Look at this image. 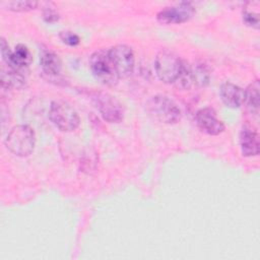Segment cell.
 <instances>
[{
  "label": "cell",
  "instance_id": "cell-1",
  "mask_svg": "<svg viewBox=\"0 0 260 260\" xmlns=\"http://www.w3.org/2000/svg\"><path fill=\"white\" fill-rule=\"evenodd\" d=\"M6 148L16 156H28L35 149L36 134L29 125H17L8 133L5 141Z\"/></svg>",
  "mask_w": 260,
  "mask_h": 260
},
{
  "label": "cell",
  "instance_id": "cell-2",
  "mask_svg": "<svg viewBox=\"0 0 260 260\" xmlns=\"http://www.w3.org/2000/svg\"><path fill=\"white\" fill-rule=\"evenodd\" d=\"M147 114L154 120L165 124H175L181 119V110L168 96L157 94L145 104Z\"/></svg>",
  "mask_w": 260,
  "mask_h": 260
},
{
  "label": "cell",
  "instance_id": "cell-3",
  "mask_svg": "<svg viewBox=\"0 0 260 260\" xmlns=\"http://www.w3.org/2000/svg\"><path fill=\"white\" fill-rule=\"evenodd\" d=\"M89 67L94 78L102 84L115 85L119 76L110 58L109 50L100 49L93 52L89 58Z\"/></svg>",
  "mask_w": 260,
  "mask_h": 260
},
{
  "label": "cell",
  "instance_id": "cell-4",
  "mask_svg": "<svg viewBox=\"0 0 260 260\" xmlns=\"http://www.w3.org/2000/svg\"><path fill=\"white\" fill-rule=\"evenodd\" d=\"M49 118L58 129L64 132L74 131L80 123L76 110L69 103L62 100H56L51 103Z\"/></svg>",
  "mask_w": 260,
  "mask_h": 260
},
{
  "label": "cell",
  "instance_id": "cell-5",
  "mask_svg": "<svg viewBox=\"0 0 260 260\" xmlns=\"http://www.w3.org/2000/svg\"><path fill=\"white\" fill-rule=\"evenodd\" d=\"M183 59L169 49L160 50L154 59V69L157 77L165 83H174L178 78Z\"/></svg>",
  "mask_w": 260,
  "mask_h": 260
},
{
  "label": "cell",
  "instance_id": "cell-6",
  "mask_svg": "<svg viewBox=\"0 0 260 260\" xmlns=\"http://www.w3.org/2000/svg\"><path fill=\"white\" fill-rule=\"evenodd\" d=\"M109 54L119 78H127L133 73L135 58L129 46L116 45L109 49Z\"/></svg>",
  "mask_w": 260,
  "mask_h": 260
},
{
  "label": "cell",
  "instance_id": "cell-7",
  "mask_svg": "<svg viewBox=\"0 0 260 260\" xmlns=\"http://www.w3.org/2000/svg\"><path fill=\"white\" fill-rule=\"evenodd\" d=\"M195 13V7L191 2L182 1L161 9L156 18L164 24H178L188 21Z\"/></svg>",
  "mask_w": 260,
  "mask_h": 260
},
{
  "label": "cell",
  "instance_id": "cell-8",
  "mask_svg": "<svg viewBox=\"0 0 260 260\" xmlns=\"http://www.w3.org/2000/svg\"><path fill=\"white\" fill-rule=\"evenodd\" d=\"M93 101L100 114L107 122L119 123L123 120V107L114 96L105 92H95Z\"/></svg>",
  "mask_w": 260,
  "mask_h": 260
},
{
  "label": "cell",
  "instance_id": "cell-9",
  "mask_svg": "<svg viewBox=\"0 0 260 260\" xmlns=\"http://www.w3.org/2000/svg\"><path fill=\"white\" fill-rule=\"evenodd\" d=\"M195 121L199 129L209 135H218L224 130V124L216 117L211 108H202L195 114Z\"/></svg>",
  "mask_w": 260,
  "mask_h": 260
},
{
  "label": "cell",
  "instance_id": "cell-10",
  "mask_svg": "<svg viewBox=\"0 0 260 260\" xmlns=\"http://www.w3.org/2000/svg\"><path fill=\"white\" fill-rule=\"evenodd\" d=\"M239 138L241 151L244 156H256L259 154V136L254 129L244 126Z\"/></svg>",
  "mask_w": 260,
  "mask_h": 260
},
{
  "label": "cell",
  "instance_id": "cell-11",
  "mask_svg": "<svg viewBox=\"0 0 260 260\" xmlns=\"http://www.w3.org/2000/svg\"><path fill=\"white\" fill-rule=\"evenodd\" d=\"M31 60L32 57L28 48L22 44H19L14 48L13 51H11L8 58L3 62L5 63L4 65L6 66L25 71L28 65L30 64Z\"/></svg>",
  "mask_w": 260,
  "mask_h": 260
},
{
  "label": "cell",
  "instance_id": "cell-12",
  "mask_svg": "<svg viewBox=\"0 0 260 260\" xmlns=\"http://www.w3.org/2000/svg\"><path fill=\"white\" fill-rule=\"evenodd\" d=\"M219 94L223 104L229 108L236 109L244 104V90L232 82L222 83Z\"/></svg>",
  "mask_w": 260,
  "mask_h": 260
},
{
  "label": "cell",
  "instance_id": "cell-13",
  "mask_svg": "<svg viewBox=\"0 0 260 260\" xmlns=\"http://www.w3.org/2000/svg\"><path fill=\"white\" fill-rule=\"evenodd\" d=\"M25 83L24 71L6 65L1 68V86L3 89L20 88Z\"/></svg>",
  "mask_w": 260,
  "mask_h": 260
},
{
  "label": "cell",
  "instance_id": "cell-14",
  "mask_svg": "<svg viewBox=\"0 0 260 260\" xmlns=\"http://www.w3.org/2000/svg\"><path fill=\"white\" fill-rule=\"evenodd\" d=\"M40 64L43 71L51 76L58 75L62 69V62L59 56L47 48L41 50Z\"/></svg>",
  "mask_w": 260,
  "mask_h": 260
},
{
  "label": "cell",
  "instance_id": "cell-15",
  "mask_svg": "<svg viewBox=\"0 0 260 260\" xmlns=\"http://www.w3.org/2000/svg\"><path fill=\"white\" fill-rule=\"evenodd\" d=\"M260 84L259 80L255 79L252 81L248 87L244 90V103L251 114L258 115L259 105H260Z\"/></svg>",
  "mask_w": 260,
  "mask_h": 260
},
{
  "label": "cell",
  "instance_id": "cell-16",
  "mask_svg": "<svg viewBox=\"0 0 260 260\" xmlns=\"http://www.w3.org/2000/svg\"><path fill=\"white\" fill-rule=\"evenodd\" d=\"M259 6L260 4L257 1L247 2L243 7V11H242L244 22L247 25L256 29L259 28V23H260L259 12H258Z\"/></svg>",
  "mask_w": 260,
  "mask_h": 260
},
{
  "label": "cell",
  "instance_id": "cell-17",
  "mask_svg": "<svg viewBox=\"0 0 260 260\" xmlns=\"http://www.w3.org/2000/svg\"><path fill=\"white\" fill-rule=\"evenodd\" d=\"M174 84L180 89H189L193 84V74H192V65L189 64L187 61L183 60L182 68L180 74Z\"/></svg>",
  "mask_w": 260,
  "mask_h": 260
},
{
  "label": "cell",
  "instance_id": "cell-18",
  "mask_svg": "<svg viewBox=\"0 0 260 260\" xmlns=\"http://www.w3.org/2000/svg\"><path fill=\"white\" fill-rule=\"evenodd\" d=\"M192 74L194 84H197L199 86H205L209 83L210 71L204 63L199 62L194 64V66H192Z\"/></svg>",
  "mask_w": 260,
  "mask_h": 260
},
{
  "label": "cell",
  "instance_id": "cell-19",
  "mask_svg": "<svg viewBox=\"0 0 260 260\" xmlns=\"http://www.w3.org/2000/svg\"><path fill=\"white\" fill-rule=\"evenodd\" d=\"M1 6L6 7L8 10L22 12V11H29L35 9L38 6V2L36 1H6L1 2Z\"/></svg>",
  "mask_w": 260,
  "mask_h": 260
},
{
  "label": "cell",
  "instance_id": "cell-20",
  "mask_svg": "<svg viewBox=\"0 0 260 260\" xmlns=\"http://www.w3.org/2000/svg\"><path fill=\"white\" fill-rule=\"evenodd\" d=\"M60 39L62 40V42L64 44H66L68 46H73V47L77 46L79 44V42H80L79 37L76 34L72 32L70 30H63V31H61L60 32Z\"/></svg>",
  "mask_w": 260,
  "mask_h": 260
},
{
  "label": "cell",
  "instance_id": "cell-21",
  "mask_svg": "<svg viewBox=\"0 0 260 260\" xmlns=\"http://www.w3.org/2000/svg\"><path fill=\"white\" fill-rule=\"evenodd\" d=\"M43 18L45 19V21L51 23V22H55L59 19V14L54 8L46 7L43 12Z\"/></svg>",
  "mask_w": 260,
  "mask_h": 260
}]
</instances>
